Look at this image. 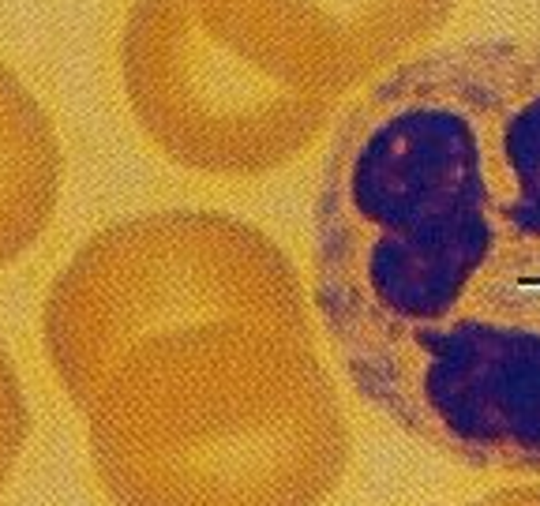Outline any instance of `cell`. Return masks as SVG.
<instances>
[{"label": "cell", "instance_id": "1", "mask_svg": "<svg viewBox=\"0 0 540 506\" xmlns=\"http://www.w3.org/2000/svg\"><path fill=\"white\" fill-rule=\"evenodd\" d=\"M311 296L353 394L458 465L540 477V41L386 75L330 139Z\"/></svg>", "mask_w": 540, "mask_h": 506}, {"label": "cell", "instance_id": "2", "mask_svg": "<svg viewBox=\"0 0 540 506\" xmlns=\"http://www.w3.org/2000/svg\"><path fill=\"white\" fill-rule=\"evenodd\" d=\"M461 506H540V491H536V488H525V491H499V495H492V499L461 502Z\"/></svg>", "mask_w": 540, "mask_h": 506}]
</instances>
